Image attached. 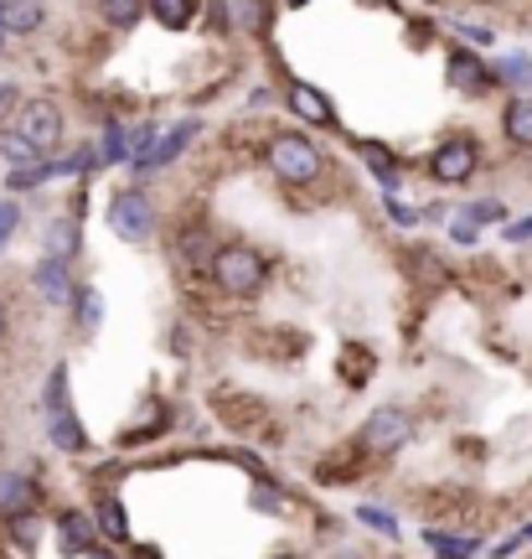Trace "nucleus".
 Masks as SVG:
<instances>
[{
    "label": "nucleus",
    "instance_id": "obj_33",
    "mask_svg": "<svg viewBox=\"0 0 532 559\" xmlns=\"http://www.w3.org/2000/svg\"><path fill=\"white\" fill-rule=\"evenodd\" d=\"M16 218H21V213H16V202H0V243L11 239V234H16Z\"/></svg>",
    "mask_w": 532,
    "mask_h": 559
},
{
    "label": "nucleus",
    "instance_id": "obj_15",
    "mask_svg": "<svg viewBox=\"0 0 532 559\" xmlns=\"http://www.w3.org/2000/svg\"><path fill=\"white\" fill-rule=\"evenodd\" d=\"M58 539L68 555H88L94 549V523L83 519V513H62L58 519Z\"/></svg>",
    "mask_w": 532,
    "mask_h": 559
},
{
    "label": "nucleus",
    "instance_id": "obj_10",
    "mask_svg": "<svg viewBox=\"0 0 532 559\" xmlns=\"http://www.w3.org/2000/svg\"><path fill=\"white\" fill-rule=\"evenodd\" d=\"M192 135H202V124H197V120H181L177 130H166V135H160L156 145H150V156L140 160V171H150V166H171V160H177L181 151L192 145Z\"/></svg>",
    "mask_w": 532,
    "mask_h": 559
},
{
    "label": "nucleus",
    "instance_id": "obj_23",
    "mask_svg": "<svg viewBox=\"0 0 532 559\" xmlns=\"http://www.w3.org/2000/svg\"><path fill=\"white\" fill-rule=\"evenodd\" d=\"M99 528L109 534V539H130V519H124L119 498H104L99 502Z\"/></svg>",
    "mask_w": 532,
    "mask_h": 559
},
{
    "label": "nucleus",
    "instance_id": "obj_21",
    "mask_svg": "<svg viewBox=\"0 0 532 559\" xmlns=\"http://www.w3.org/2000/svg\"><path fill=\"white\" fill-rule=\"evenodd\" d=\"M99 11L109 26H135L145 16V0H99Z\"/></svg>",
    "mask_w": 532,
    "mask_h": 559
},
{
    "label": "nucleus",
    "instance_id": "obj_5",
    "mask_svg": "<svg viewBox=\"0 0 532 559\" xmlns=\"http://www.w3.org/2000/svg\"><path fill=\"white\" fill-rule=\"evenodd\" d=\"M409 409H398V404H377L373 415L362 419V451L367 456H394L398 445L409 440Z\"/></svg>",
    "mask_w": 532,
    "mask_h": 559
},
{
    "label": "nucleus",
    "instance_id": "obj_27",
    "mask_svg": "<svg viewBox=\"0 0 532 559\" xmlns=\"http://www.w3.org/2000/svg\"><path fill=\"white\" fill-rule=\"evenodd\" d=\"M11 539L21 549H37V513H11Z\"/></svg>",
    "mask_w": 532,
    "mask_h": 559
},
{
    "label": "nucleus",
    "instance_id": "obj_13",
    "mask_svg": "<svg viewBox=\"0 0 532 559\" xmlns=\"http://www.w3.org/2000/svg\"><path fill=\"white\" fill-rule=\"evenodd\" d=\"M501 135L512 140V145H522V151H532V94H517L501 109Z\"/></svg>",
    "mask_w": 532,
    "mask_h": 559
},
{
    "label": "nucleus",
    "instance_id": "obj_29",
    "mask_svg": "<svg viewBox=\"0 0 532 559\" xmlns=\"http://www.w3.org/2000/svg\"><path fill=\"white\" fill-rule=\"evenodd\" d=\"M78 321H83V332L99 326V296H94V290H83L78 296Z\"/></svg>",
    "mask_w": 532,
    "mask_h": 559
},
{
    "label": "nucleus",
    "instance_id": "obj_36",
    "mask_svg": "<svg viewBox=\"0 0 532 559\" xmlns=\"http://www.w3.org/2000/svg\"><path fill=\"white\" fill-rule=\"evenodd\" d=\"M88 559H114V555L109 549H88Z\"/></svg>",
    "mask_w": 532,
    "mask_h": 559
},
{
    "label": "nucleus",
    "instance_id": "obj_39",
    "mask_svg": "<svg viewBox=\"0 0 532 559\" xmlns=\"http://www.w3.org/2000/svg\"><path fill=\"white\" fill-rule=\"evenodd\" d=\"M0 37H5V26H0Z\"/></svg>",
    "mask_w": 532,
    "mask_h": 559
},
{
    "label": "nucleus",
    "instance_id": "obj_3",
    "mask_svg": "<svg viewBox=\"0 0 532 559\" xmlns=\"http://www.w3.org/2000/svg\"><path fill=\"white\" fill-rule=\"evenodd\" d=\"M109 228H114L124 243H145L156 239V202H150V192H140V187H119L114 198H109Z\"/></svg>",
    "mask_w": 532,
    "mask_h": 559
},
{
    "label": "nucleus",
    "instance_id": "obj_22",
    "mask_svg": "<svg viewBox=\"0 0 532 559\" xmlns=\"http://www.w3.org/2000/svg\"><path fill=\"white\" fill-rule=\"evenodd\" d=\"M430 544L439 559H471L481 549V539H460V534H430Z\"/></svg>",
    "mask_w": 532,
    "mask_h": 559
},
{
    "label": "nucleus",
    "instance_id": "obj_1",
    "mask_svg": "<svg viewBox=\"0 0 532 559\" xmlns=\"http://www.w3.org/2000/svg\"><path fill=\"white\" fill-rule=\"evenodd\" d=\"M213 280L222 296L233 300H249L264 290V280H269V260L258 254V249H249V243H222L213 254Z\"/></svg>",
    "mask_w": 532,
    "mask_h": 559
},
{
    "label": "nucleus",
    "instance_id": "obj_31",
    "mask_svg": "<svg viewBox=\"0 0 532 559\" xmlns=\"http://www.w3.org/2000/svg\"><path fill=\"white\" fill-rule=\"evenodd\" d=\"M388 213H394V223H403V228H409V223H419V218H424L419 207H409V202H398L394 192H388Z\"/></svg>",
    "mask_w": 532,
    "mask_h": 559
},
{
    "label": "nucleus",
    "instance_id": "obj_35",
    "mask_svg": "<svg viewBox=\"0 0 532 559\" xmlns=\"http://www.w3.org/2000/svg\"><path fill=\"white\" fill-rule=\"evenodd\" d=\"M507 239H512V243H528L532 239V218L528 223H512V228H507Z\"/></svg>",
    "mask_w": 532,
    "mask_h": 559
},
{
    "label": "nucleus",
    "instance_id": "obj_34",
    "mask_svg": "<svg viewBox=\"0 0 532 559\" xmlns=\"http://www.w3.org/2000/svg\"><path fill=\"white\" fill-rule=\"evenodd\" d=\"M16 83H0V120H5V115H11V109H16Z\"/></svg>",
    "mask_w": 532,
    "mask_h": 559
},
{
    "label": "nucleus",
    "instance_id": "obj_4",
    "mask_svg": "<svg viewBox=\"0 0 532 559\" xmlns=\"http://www.w3.org/2000/svg\"><path fill=\"white\" fill-rule=\"evenodd\" d=\"M16 135L37 151V156H52L62 145V109L52 99H26L16 115Z\"/></svg>",
    "mask_w": 532,
    "mask_h": 559
},
{
    "label": "nucleus",
    "instance_id": "obj_6",
    "mask_svg": "<svg viewBox=\"0 0 532 559\" xmlns=\"http://www.w3.org/2000/svg\"><path fill=\"white\" fill-rule=\"evenodd\" d=\"M475 166H481V145L471 135H450L439 151L430 156V171L434 181H445V187H460V181L475 177Z\"/></svg>",
    "mask_w": 532,
    "mask_h": 559
},
{
    "label": "nucleus",
    "instance_id": "obj_8",
    "mask_svg": "<svg viewBox=\"0 0 532 559\" xmlns=\"http://www.w3.org/2000/svg\"><path fill=\"white\" fill-rule=\"evenodd\" d=\"M285 99H290V109H295L305 124H336L331 99L321 94L316 83H290V94H285Z\"/></svg>",
    "mask_w": 532,
    "mask_h": 559
},
{
    "label": "nucleus",
    "instance_id": "obj_16",
    "mask_svg": "<svg viewBox=\"0 0 532 559\" xmlns=\"http://www.w3.org/2000/svg\"><path fill=\"white\" fill-rule=\"evenodd\" d=\"M145 11H150L160 26L181 32V26H192V21H197V0H145Z\"/></svg>",
    "mask_w": 532,
    "mask_h": 559
},
{
    "label": "nucleus",
    "instance_id": "obj_30",
    "mask_svg": "<svg viewBox=\"0 0 532 559\" xmlns=\"http://www.w3.org/2000/svg\"><path fill=\"white\" fill-rule=\"evenodd\" d=\"M254 508L258 513H285V492H275V487H254Z\"/></svg>",
    "mask_w": 532,
    "mask_h": 559
},
{
    "label": "nucleus",
    "instance_id": "obj_37",
    "mask_svg": "<svg viewBox=\"0 0 532 559\" xmlns=\"http://www.w3.org/2000/svg\"><path fill=\"white\" fill-rule=\"evenodd\" d=\"M285 5H290V11H300V5H311V0H285Z\"/></svg>",
    "mask_w": 532,
    "mask_h": 559
},
{
    "label": "nucleus",
    "instance_id": "obj_2",
    "mask_svg": "<svg viewBox=\"0 0 532 559\" xmlns=\"http://www.w3.org/2000/svg\"><path fill=\"white\" fill-rule=\"evenodd\" d=\"M264 156H269V171H275L279 181H290V187H311V181L326 171L321 145L311 135H295V130H279Z\"/></svg>",
    "mask_w": 532,
    "mask_h": 559
},
{
    "label": "nucleus",
    "instance_id": "obj_28",
    "mask_svg": "<svg viewBox=\"0 0 532 559\" xmlns=\"http://www.w3.org/2000/svg\"><path fill=\"white\" fill-rule=\"evenodd\" d=\"M356 519H362V523H373L377 534H398V519H394V513H383L377 502H362V508H356Z\"/></svg>",
    "mask_w": 532,
    "mask_h": 559
},
{
    "label": "nucleus",
    "instance_id": "obj_24",
    "mask_svg": "<svg viewBox=\"0 0 532 559\" xmlns=\"http://www.w3.org/2000/svg\"><path fill=\"white\" fill-rule=\"evenodd\" d=\"M213 239H207V234H202V228H186V234H181V260H197V264H213Z\"/></svg>",
    "mask_w": 532,
    "mask_h": 559
},
{
    "label": "nucleus",
    "instance_id": "obj_7",
    "mask_svg": "<svg viewBox=\"0 0 532 559\" xmlns=\"http://www.w3.org/2000/svg\"><path fill=\"white\" fill-rule=\"evenodd\" d=\"M445 79H450L455 94H466V99H481L486 88H492V68H486V58L481 52H471V47H445Z\"/></svg>",
    "mask_w": 532,
    "mask_h": 559
},
{
    "label": "nucleus",
    "instance_id": "obj_25",
    "mask_svg": "<svg viewBox=\"0 0 532 559\" xmlns=\"http://www.w3.org/2000/svg\"><path fill=\"white\" fill-rule=\"evenodd\" d=\"M0 156L16 160V166H32V160H41L37 151H32V145H26V140L16 135V130H5V135H0Z\"/></svg>",
    "mask_w": 532,
    "mask_h": 559
},
{
    "label": "nucleus",
    "instance_id": "obj_12",
    "mask_svg": "<svg viewBox=\"0 0 532 559\" xmlns=\"http://www.w3.org/2000/svg\"><path fill=\"white\" fill-rule=\"evenodd\" d=\"M356 151H362V160L373 166V177L394 192L398 187V177H403V160H398V151L394 145H383V140H356Z\"/></svg>",
    "mask_w": 532,
    "mask_h": 559
},
{
    "label": "nucleus",
    "instance_id": "obj_20",
    "mask_svg": "<svg viewBox=\"0 0 532 559\" xmlns=\"http://www.w3.org/2000/svg\"><path fill=\"white\" fill-rule=\"evenodd\" d=\"M492 79L512 83L517 94H528V88H532V62H522V58H501V62L492 68Z\"/></svg>",
    "mask_w": 532,
    "mask_h": 559
},
{
    "label": "nucleus",
    "instance_id": "obj_11",
    "mask_svg": "<svg viewBox=\"0 0 532 559\" xmlns=\"http://www.w3.org/2000/svg\"><path fill=\"white\" fill-rule=\"evenodd\" d=\"M32 280H37V290L52 306H68L73 300V280H68V260H58V254H47V260L32 270Z\"/></svg>",
    "mask_w": 532,
    "mask_h": 559
},
{
    "label": "nucleus",
    "instance_id": "obj_18",
    "mask_svg": "<svg viewBox=\"0 0 532 559\" xmlns=\"http://www.w3.org/2000/svg\"><path fill=\"white\" fill-rule=\"evenodd\" d=\"M73 249H78V218H58L52 223V234H47V254L73 260Z\"/></svg>",
    "mask_w": 532,
    "mask_h": 559
},
{
    "label": "nucleus",
    "instance_id": "obj_14",
    "mask_svg": "<svg viewBox=\"0 0 532 559\" xmlns=\"http://www.w3.org/2000/svg\"><path fill=\"white\" fill-rule=\"evenodd\" d=\"M41 21H47V5H41V0H5V11H0V26L16 32V37H32Z\"/></svg>",
    "mask_w": 532,
    "mask_h": 559
},
{
    "label": "nucleus",
    "instance_id": "obj_17",
    "mask_svg": "<svg viewBox=\"0 0 532 559\" xmlns=\"http://www.w3.org/2000/svg\"><path fill=\"white\" fill-rule=\"evenodd\" d=\"M52 440H58L62 451H83V430H78V415L62 404V409H52Z\"/></svg>",
    "mask_w": 532,
    "mask_h": 559
},
{
    "label": "nucleus",
    "instance_id": "obj_9",
    "mask_svg": "<svg viewBox=\"0 0 532 559\" xmlns=\"http://www.w3.org/2000/svg\"><path fill=\"white\" fill-rule=\"evenodd\" d=\"M37 481L26 477V472H0V513L11 519V513H32L37 508Z\"/></svg>",
    "mask_w": 532,
    "mask_h": 559
},
{
    "label": "nucleus",
    "instance_id": "obj_32",
    "mask_svg": "<svg viewBox=\"0 0 532 559\" xmlns=\"http://www.w3.org/2000/svg\"><path fill=\"white\" fill-rule=\"evenodd\" d=\"M466 218L481 228V223H492V218H501V202H475V207H466Z\"/></svg>",
    "mask_w": 532,
    "mask_h": 559
},
{
    "label": "nucleus",
    "instance_id": "obj_19",
    "mask_svg": "<svg viewBox=\"0 0 532 559\" xmlns=\"http://www.w3.org/2000/svg\"><path fill=\"white\" fill-rule=\"evenodd\" d=\"M233 21L243 32H269V0H233Z\"/></svg>",
    "mask_w": 532,
    "mask_h": 559
},
{
    "label": "nucleus",
    "instance_id": "obj_26",
    "mask_svg": "<svg viewBox=\"0 0 532 559\" xmlns=\"http://www.w3.org/2000/svg\"><path fill=\"white\" fill-rule=\"evenodd\" d=\"M104 160H124L130 156V130H124V124H109V130H104V151H99Z\"/></svg>",
    "mask_w": 532,
    "mask_h": 559
},
{
    "label": "nucleus",
    "instance_id": "obj_38",
    "mask_svg": "<svg viewBox=\"0 0 532 559\" xmlns=\"http://www.w3.org/2000/svg\"><path fill=\"white\" fill-rule=\"evenodd\" d=\"M0 342H5V306H0Z\"/></svg>",
    "mask_w": 532,
    "mask_h": 559
}]
</instances>
